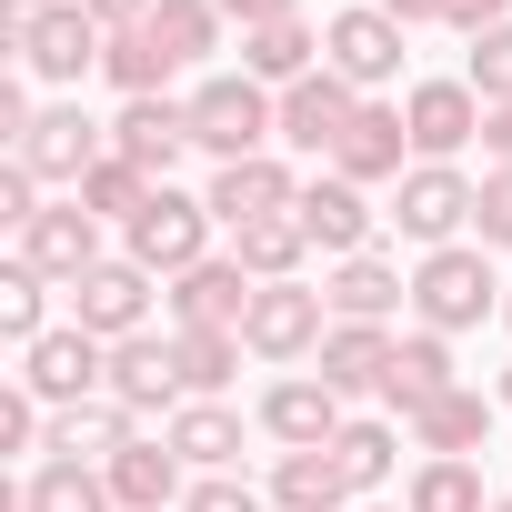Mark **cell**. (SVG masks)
Instances as JSON below:
<instances>
[{
    "label": "cell",
    "mask_w": 512,
    "mask_h": 512,
    "mask_svg": "<svg viewBox=\"0 0 512 512\" xmlns=\"http://www.w3.org/2000/svg\"><path fill=\"white\" fill-rule=\"evenodd\" d=\"M272 141H282V91H262L251 71H211L191 91V151H211V171L272 151Z\"/></svg>",
    "instance_id": "obj_1"
},
{
    "label": "cell",
    "mask_w": 512,
    "mask_h": 512,
    "mask_svg": "<svg viewBox=\"0 0 512 512\" xmlns=\"http://www.w3.org/2000/svg\"><path fill=\"white\" fill-rule=\"evenodd\" d=\"M502 292L512 282H492V262L472 241H452V251H422V272H412V312H422V332H472V322H492L502 312Z\"/></svg>",
    "instance_id": "obj_2"
},
{
    "label": "cell",
    "mask_w": 512,
    "mask_h": 512,
    "mask_svg": "<svg viewBox=\"0 0 512 512\" xmlns=\"http://www.w3.org/2000/svg\"><path fill=\"white\" fill-rule=\"evenodd\" d=\"M121 262H141L151 282H181L191 262H211V201H191V191H151L141 201V221L121 231Z\"/></svg>",
    "instance_id": "obj_3"
},
{
    "label": "cell",
    "mask_w": 512,
    "mask_h": 512,
    "mask_svg": "<svg viewBox=\"0 0 512 512\" xmlns=\"http://www.w3.org/2000/svg\"><path fill=\"white\" fill-rule=\"evenodd\" d=\"M322 332H332V302H322L312 282H262V292H251V312H241L251 362H312Z\"/></svg>",
    "instance_id": "obj_4"
},
{
    "label": "cell",
    "mask_w": 512,
    "mask_h": 512,
    "mask_svg": "<svg viewBox=\"0 0 512 512\" xmlns=\"http://www.w3.org/2000/svg\"><path fill=\"white\" fill-rule=\"evenodd\" d=\"M21 51V71L31 81H51V91H71L81 71H101V51H111V31L81 11V0H61V11H41V21H21V31H0Z\"/></svg>",
    "instance_id": "obj_5"
},
{
    "label": "cell",
    "mask_w": 512,
    "mask_h": 512,
    "mask_svg": "<svg viewBox=\"0 0 512 512\" xmlns=\"http://www.w3.org/2000/svg\"><path fill=\"white\" fill-rule=\"evenodd\" d=\"M402 41H412V31H402L392 11L352 0V11H332V21H322V71H342V81L372 101L382 81H402Z\"/></svg>",
    "instance_id": "obj_6"
},
{
    "label": "cell",
    "mask_w": 512,
    "mask_h": 512,
    "mask_svg": "<svg viewBox=\"0 0 512 512\" xmlns=\"http://www.w3.org/2000/svg\"><path fill=\"white\" fill-rule=\"evenodd\" d=\"M472 201H482V181H462L452 161H412V171L392 181V221H402V241H422V251H452L462 221H472Z\"/></svg>",
    "instance_id": "obj_7"
},
{
    "label": "cell",
    "mask_w": 512,
    "mask_h": 512,
    "mask_svg": "<svg viewBox=\"0 0 512 512\" xmlns=\"http://www.w3.org/2000/svg\"><path fill=\"white\" fill-rule=\"evenodd\" d=\"M21 382H31L51 412H71V402H101V392H111V342H91L81 322H61V332H41V342L21 352Z\"/></svg>",
    "instance_id": "obj_8"
},
{
    "label": "cell",
    "mask_w": 512,
    "mask_h": 512,
    "mask_svg": "<svg viewBox=\"0 0 512 512\" xmlns=\"http://www.w3.org/2000/svg\"><path fill=\"white\" fill-rule=\"evenodd\" d=\"M11 161H21V171H41V181H71V191H81V181H91V171L111 161V131H101V121H91L81 101H51V111L31 121V141H21Z\"/></svg>",
    "instance_id": "obj_9"
},
{
    "label": "cell",
    "mask_w": 512,
    "mask_h": 512,
    "mask_svg": "<svg viewBox=\"0 0 512 512\" xmlns=\"http://www.w3.org/2000/svg\"><path fill=\"white\" fill-rule=\"evenodd\" d=\"M251 292H262V282H251L231 251H211V262H191V272H181L161 302H171V332H241Z\"/></svg>",
    "instance_id": "obj_10"
},
{
    "label": "cell",
    "mask_w": 512,
    "mask_h": 512,
    "mask_svg": "<svg viewBox=\"0 0 512 512\" xmlns=\"http://www.w3.org/2000/svg\"><path fill=\"white\" fill-rule=\"evenodd\" d=\"M402 121H412V161H462L482 141V91L472 81H412Z\"/></svg>",
    "instance_id": "obj_11"
},
{
    "label": "cell",
    "mask_w": 512,
    "mask_h": 512,
    "mask_svg": "<svg viewBox=\"0 0 512 512\" xmlns=\"http://www.w3.org/2000/svg\"><path fill=\"white\" fill-rule=\"evenodd\" d=\"M201 201H211V221H221V231H251V221H282V211L302 201V181H292L272 151H251V161H221Z\"/></svg>",
    "instance_id": "obj_12"
},
{
    "label": "cell",
    "mask_w": 512,
    "mask_h": 512,
    "mask_svg": "<svg viewBox=\"0 0 512 512\" xmlns=\"http://www.w3.org/2000/svg\"><path fill=\"white\" fill-rule=\"evenodd\" d=\"M111 151H121L141 181H171V161L191 151V101H171V91H151V101H121V121H111Z\"/></svg>",
    "instance_id": "obj_13"
},
{
    "label": "cell",
    "mask_w": 512,
    "mask_h": 512,
    "mask_svg": "<svg viewBox=\"0 0 512 512\" xmlns=\"http://www.w3.org/2000/svg\"><path fill=\"white\" fill-rule=\"evenodd\" d=\"M71 322H81L91 342H131V332L151 322V272H141V262L81 272V282H71Z\"/></svg>",
    "instance_id": "obj_14"
},
{
    "label": "cell",
    "mask_w": 512,
    "mask_h": 512,
    "mask_svg": "<svg viewBox=\"0 0 512 512\" xmlns=\"http://www.w3.org/2000/svg\"><path fill=\"white\" fill-rule=\"evenodd\" d=\"M21 262H31L41 282H61V292H71L81 272H101V262H111V251H101V221H91L81 201H51V211L21 231Z\"/></svg>",
    "instance_id": "obj_15"
},
{
    "label": "cell",
    "mask_w": 512,
    "mask_h": 512,
    "mask_svg": "<svg viewBox=\"0 0 512 512\" xmlns=\"http://www.w3.org/2000/svg\"><path fill=\"white\" fill-rule=\"evenodd\" d=\"M332 171L342 181H402L412 171V121H402V101H362L352 111V131H342V151H332Z\"/></svg>",
    "instance_id": "obj_16"
},
{
    "label": "cell",
    "mask_w": 512,
    "mask_h": 512,
    "mask_svg": "<svg viewBox=\"0 0 512 512\" xmlns=\"http://www.w3.org/2000/svg\"><path fill=\"white\" fill-rule=\"evenodd\" d=\"M111 402H121L131 422H151V412H181V402H191V392H181V352H171V342H151V332L111 342Z\"/></svg>",
    "instance_id": "obj_17"
},
{
    "label": "cell",
    "mask_w": 512,
    "mask_h": 512,
    "mask_svg": "<svg viewBox=\"0 0 512 512\" xmlns=\"http://www.w3.org/2000/svg\"><path fill=\"white\" fill-rule=\"evenodd\" d=\"M292 221L332 251V262H352V251H372V191L362 181H342V171H322V181H302V201H292Z\"/></svg>",
    "instance_id": "obj_18"
},
{
    "label": "cell",
    "mask_w": 512,
    "mask_h": 512,
    "mask_svg": "<svg viewBox=\"0 0 512 512\" xmlns=\"http://www.w3.org/2000/svg\"><path fill=\"white\" fill-rule=\"evenodd\" d=\"M352 111H362V91L342 81V71H312V81H292L282 91V141L292 151H342V131H352Z\"/></svg>",
    "instance_id": "obj_19"
},
{
    "label": "cell",
    "mask_w": 512,
    "mask_h": 512,
    "mask_svg": "<svg viewBox=\"0 0 512 512\" xmlns=\"http://www.w3.org/2000/svg\"><path fill=\"white\" fill-rule=\"evenodd\" d=\"M262 432H272L282 452H322V442L342 432V392H332L322 372H292V382L262 392Z\"/></svg>",
    "instance_id": "obj_20"
},
{
    "label": "cell",
    "mask_w": 512,
    "mask_h": 512,
    "mask_svg": "<svg viewBox=\"0 0 512 512\" xmlns=\"http://www.w3.org/2000/svg\"><path fill=\"white\" fill-rule=\"evenodd\" d=\"M191 462L171 452V442H121L111 462H101V482H111V502L121 512H181L191 502V482H181Z\"/></svg>",
    "instance_id": "obj_21"
},
{
    "label": "cell",
    "mask_w": 512,
    "mask_h": 512,
    "mask_svg": "<svg viewBox=\"0 0 512 512\" xmlns=\"http://www.w3.org/2000/svg\"><path fill=\"white\" fill-rule=\"evenodd\" d=\"M492 392H472V382H452L432 412H412V452H432V462H472L482 442H492Z\"/></svg>",
    "instance_id": "obj_22"
},
{
    "label": "cell",
    "mask_w": 512,
    "mask_h": 512,
    "mask_svg": "<svg viewBox=\"0 0 512 512\" xmlns=\"http://www.w3.org/2000/svg\"><path fill=\"white\" fill-rule=\"evenodd\" d=\"M322 302H332V322H392L412 302V282H402V262H382V251H352V262H332Z\"/></svg>",
    "instance_id": "obj_23"
},
{
    "label": "cell",
    "mask_w": 512,
    "mask_h": 512,
    "mask_svg": "<svg viewBox=\"0 0 512 512\" xmlns=\"http://www.w3.org/2000/svg\"><path fill=\"white\" fill-rule=\"evenodd\" d=\"M392 342H402L392 322H332L312 362H322V382L352 402V392H382V372H392Z\"/></svg>",
    "instance_id": "obj_24"
},
{
    "label": "cell",
    "mask_w": 512,
    "mask_h": 512,
    "mask_svg": "<svg viewBox=\"0 0 512 512\" xmlns=\"http://www.w3.org/2000/svg\"><path fill=\"white\" fill-rule=\"evenodd\" d=\"M442 392H452V342H442V332H402V342H392V372H382V402L412 422V412H432Z\"/></svg>",
    "instance_id": "obj_25"
},
{
    "label": "cell",
    "mask_w": 512,
    "mask_h": 512,
    "mask_svg": "<svg viewBox=\"0 0 512 512\" xmlns=\"http://www.w3.org/2000/svg\"><path fill=\"white\" fill-rule=\"evenodd\" d=\"M121 442H141V422H131V412L101 392V402H71V412H51V442H41V452H51V462H111Z\"/></svg>",
    "instance_id": "obj_26"
},
{
    "label": "cell",
    "mask_w": 512,
    "mask_h": 512,
    "mask_svg": "<svg viewBox=\"0 0 512 512\" xmlns=\"http://www.w3.org/2000/svg\"><path fill=\"white\" fill-rule=\"evenodd\" d=\"M241 71L262 81V91H292L322 71V31L312 21H272V31H241Z\"/></svg>",
    "instance_id": "obj_27"
},
{
    "label": "cell",
    "mask_w": 512,
    "mask_h": 512,
    "mask_svg": "<svg viewBox=\"0 0 512 512\" xmlns=\"http://www.w3.org/2000/svg\"><path fill=\"white\" fill-rule=\"evenodd\" d=\"M272 512H352V472L332 462V442L272 462Z\"/></svg>",
    "instance_id": "obj_28"
},
{
    "label": "cell",
    "mask_w": 512,
    "mask_h": 512,
    "mask_svg": "<svg viewBox=\"0 0 512 512\" xmlns=\"http://www.w3.org/2000/svg\"><path fill=\"white\" fill-rule=\"evenodd\" d=\"M161 442H171L191 472H231V462H241V412H231V402H181Z\"/></svg>",
    "instance_id": "obj_29"
},
{
    "label": "cell",
    "mask_w": 512,
    "mask_h": 512,
    "mask_svg": "<svg viewBox=\"0 0 512 512\" xmlns=\"http://www.w3.org/2000/svg\"><path fill=\"white\" fill-rule=\"evenodd\" d=\"M141 31L161 41V61H171V71H201V61L221 51V0H161Z\"/></svg>",
    "instance_id": "obj_30"
},
{
    "label": "cell",
    "mask_w": 512,
    "mask_h": 512,
    "mask_svg": "<svg viewBox=\"0 0 512 512\" xmlns=\"http://www.w3.org/2000/svg\"><path fill=\"white\" fill-rule=\"evenodd\" d=\"M302 251H312V231L282 211V221H251V231H231V262L251 272V282H302Z\"/></svg>",
    "instance_id": "obj_31"
},
{
    "label": "cell",
    "mask_w": 512,
    "mask_h": 512,
    "mask_svg": "<svg viewBox=\"0 0 512 512\" xmlns=\"http://www.w3.org/2000/svg\"><path fill=\"white\" fill-rule=\"evenodd\" d=\"M171 352H181V392L191 402H221L231 382H241V332H171Z\"/></svg>",
    "instance_id": "obj_32"
},
{
    "label": "cell",
    "mask_w": 512,
    "mask_h": 512,
    "mask_svg": "<svg viewBox=\"0 0 512 512\" xmlns=\"http://www.w3.org/2000/svg\"><path fill=\"white\" fill-rule=\"evenodd\" d=\"M21 512H121V502H111L101 462H41L21 482Z\"/></svg>",
    "instance_id": "obj_33"
},
{
    "label": "cell",
    "mask_w": 512,
    "mask_h": 512,
    "mask_svg": "<svg viewBox=\"0 0 512 512\" xmlns=\"http://www.w3.org/2000/svg\"><path fill=\"white\" fill-rule=\"evenodd\" d=\"M402 512H492V492H482V472L472 462H412V482H402Z\"/></svg>",
    "instance_id": "obj_34"
},
{
    "label": "cell",
    "mask_w": 512,
    "mask_h": 512,
    "mask_svg": "<svg viewBox=\"0 0 512 512\" xmlns=\"http://www.w3.org/2000/svg\"><path fill=\"white\" fill-rule=\"evenodd\" d=\"M332 462L352 472V492H382L392 462H402V432H392V422H342V432H332Z\"/></svg>",
    "instance_id": "obj_35"
},
{
    "label": "cell",
    "mask_w": 512,
    "mask_h": 512,
    "mask_svg": "<svg viewBox=\"0 0 512 512\" xmlns=\"http://www.w3.org/2000/svg\"><path fill=\"white\" fill-rule=\"evenodd\" d=\"M151 191H161V181H141V171H131V161H121V151H111V161H101V171H91V181H81V191H71V201H81V211H91V221H121V231H131V221H141V201H151Z\"/></svg>",
    "instance_id": "obj_36"
},
{
    "label": "cell",
    "mask_w": 512,
    "mask_h": 512,
    "mask_svg": "<svg viewBox=\"0 0 512 512\" xmlns=\"http://www.w3.org/2000/svg\"><path fill=\"white\" fill-rule=\"evenodd\" d=\"M101 71H111V91H121V101H151V91L171 81V61H161V41H151V31H111Z\"/></svg>",
    "instance_id": "obj_37"
},
{
    "label": "cell",
    "mask_w": 512,
    "mask_h": 512,
    "mask_svg": "<svg viewBox=\"0 0 512 512\" xmlns=\"http://www.w3.org/2000/svg\"><path fill=\"white\" fill-rule=\"evenodd\" d=\"M0 332H11L21 352L51 332V282H41L31 262H11V272H0Z\"/></svg>",
    "instance_id": "obj_38"
},
{
    "label": "cell",
    "mask_w": 512,
    "mask_h": 512,
    "mask_svg": "<svg viewBox=\"0 0 512 512\" xmlns=\"http://www.w3.org/2000/svg\"><path fill=\"white\" fill-rule=\"evenodd\" d=\"M462 81L482 91V111H502V101H512V21L472 41V71H462Z\"/></svg>",
    "instance_id": "obj_39"
},
{
    "label": "cell",
    "mask_w": 512,
    "mask_h": 512,
    "mask_svg": "<svg viewBox=\"0 0 512 512\" xmlns=\"http://www.w3.org/2000/svg\"><path fill=\"white\" fill-rule=\"evenodd\" d=\"M472 231H482V251H512V161H492V171H482V201H472Z\"/></svg>",
    "instance_id": "obj_40"
},
{
    "label": "cell",
    "mask_w": 512,
    "mask_h": 512,
    "mask_svg": "<svg viewBox=\"0 0 512 512\" xmlns=\"http://www.w3.org/2000/svg\"><path fill=\"white\" fill-rule=\"evenodd\" d=\"M181 512H272V492H251L241 472H191V502Z\"/></svg>",
    "instance_id": "obj_41"
},
{
    "label": "cell",
    "mask_w": 512,
    "mask_h": 512,
    "mask_svg": "<svg viewBox=\"0 0 512 512\" xmlns=\"http://www.w3.org/2000/svg\"><path fill=\"white\" fill-rule=\"evenodd\" d=\"M221 21H241V31H272V21H302V0H221Z\"/></svg>",
    "instance_id": "obj_42"
},
{
    "label": "cell",
    "mask_w": 512,
    "mask_h": 512,
    "mask_svg": "<svg viewBox=\"0 0 512 512\" xmlns=\"http://www.w3.org/2000/svg\"><path fill=\"white\" fill-rule=\"evenodd\" d=\"M512 21V0H452V31L462 41H482V31H502Z\"/></svg>",
    "instance_id": "obj_43"
},
{
    "label": "cell",
    "mask_w": 512,
    "mask_h": 512,
    "mask_svg": "<svg viewBox=\"0 0 512 512\" xmlns=\"http://www.w3.org/2000/svg\"><path fill=\"white\" fill-rule=\"evenodd\" d=\"M81 11H91V21H101V31H141V21H151V11H161V0H81Z\"/></svg>",
    "instance_id": "obj_44"
},
{
    "label": "cell",
    "mask_w": 512,
    "mask_h": 512,
    "mask_svg": "<svg viewBox=\"0 0 512 512\" xmlns=\"http://www.w3.org/2000/svg\"><path fill=\"white\" fill-rule=\"evenodd\" d=\"M372 11H392L402 31H422V21H452V0H372Z\"/></svg>",
    "instance_id": "obj_45"
},
{
    "label": "cell",
    "mask_w": 512,
    "mask_h": 512,
    "mask_svg": "<svg viewBox=\"0 0 512 512\" xmlns=\"http://www.w3.org/2000/svg\"><path fill=\"white\" fill-rule=\"evenodd\" d=\"M482 151H492V161H512V101H502V111H482Z\"/></svg>",
    "instance_id": "obj_46"
},
{
    "label": "cell",
    "mask_w": 512,
    "mask_h": 512,
    "mask_svg": "<svg viewBox=\"0 0 512 512\" xmlns=\"http://www.w3.org/2000/svg\"><path fill=\"white\" fill-rule=\"evenodd\" d=\"M41 11H61V0H0V31H21V21H41Z\"/></svg>",
    "instance_id": "obj_47"
},
{
    "label": "cell",
    "mask_w": 512,
    "mask_h": 512,
    "mask_svg": "<svg viewBox=\"0 0 512 512\" xmlns=\"http://www.w3.org/2000/svg\"><path fill=\"white\" fill-rule=\"evenodd\" d=\"M492 402H502V412H512V372H502V392H492Z\"/></svg>",
    "instance_id": "obj_48"
},
{
    "label": "cell",
    "mask_w": 512,
    "mask_h": 512,
    "mask_svg": "<svg viewBox=\"0 0 512 512\" xmlns=\"http://www.w3.org/2000/svg\"><path fill=\"white\" fill-rule=\"evenodd\" d=\"M502 332H512V292H502Z\"/></svg>",
    "instance_id": "obj_49"
},
{
    "label": "cell",
    "mask_w": 512,
    "mask_h": 512,
    "mask_svg": "<svg viewBox=\"0 0 512 512\" xmlns=\"http://www.w3.org/2000/svg\"><path fill=\"white\" fill-rule=\"evenodd\" d=\"M362 512H402V502H362Z\"/></svg>",
    "instance_id": "obj_50"
},
{
    "label": "cell",
    "mask_w": 512,
    "mask_h": 512,
    "mask_svg": "<svg viewBox=\"0 0 512 512\" xmlns=\"http://www.w3.org/2000/svg\"><path fill=\"white\" fill-rule=\"evenodd\" d=\"M492 512H512V502H492Z\"/></svg>",
    "instance_id": "obj_51"
}]
</instances>
